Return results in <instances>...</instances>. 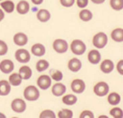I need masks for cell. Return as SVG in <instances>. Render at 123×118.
I'll list each match as a JSON object with an SVG mask.
<instances>
[{
	"mask_svg": "<svg viewBox=\"0 0 123 118\" xmlns=\"http://www.w3.org/2000/svg\"><path fill=\"white\" fill-rule=\"evenodd\" d=\"M108 42L107 36L103 32H99L93 38V44L97 48H103Z\"/></svg>",
	"mask_w": 123,
	"mask_h": 118,
	"instance_id": "1",
	"label": "cell"
},
{
	"mask_svg": "<svg viewBox=\"0 0 123 118\" xmlns=\"http://www.w3.org/2000/svg\"><path fill=\"white\" fill-rule=\"evenodd\" d=\"M24 97L28 101H36L40 97V92L34 86H28L25 89Z\"/></svg>",
	"mask_w": 123,
	"mask_h": 118,
	"instance_id": "2",
	"label": "cell"
},
{
	"mask_svg": "<svg viewBox=\"0 0 123 118\" xmlns=\"http://www.w3.org/2000/svg\"><path fill=\"white\" fill-rule=\"evenodd\" d=\"M71 50L76 55H82L85 52L86 46L85 44L80 40H75L71 44Z\"/></svg>",
	"mask_w": 123,
	"mask_h": 118,
	"instance_id": "3",
	"label": "cell"
},
{
	"mask_svg": "<svg viewBox=\"0 0 123 118\" xmlns=\"http://www.w3.org/2000/svg\"><path fill=\"white\" fill-rule=\"evenodd\" d=\"M94 91L96 95L99 97L105 96L109 91V87L106 83L100 82L96 85L94 88Z\"/></svg>",
	"mask_w": 123,
	"mask_h": 118,
	"instance_id": "4",
	"label": "cell"
},
{
	"mask_svg": "<svg viewBox=\"0 0 123 118\" xmlns=\"http://www.w3.org/2000/svg\"><path fill=\"white\" fill-rule=\"evenodd\" d=\"M54 49L58 53H64L66 52L68 48V45L67 42L64 40L57 39L53 43Z\"/></svg>",
	"mask_w": 123,
	"mask_h": 118,
	"instance_id": "5",
	"label": "cell"
},
{
	"mask_svg": "<svg viewBox=\"0 0 123 118\" xmlns=\"http://www.w3.org/2000/svg\"><path fill=\"white\" fill-rule=\"evenodd\" d=\"M15 59L22 63H26L30 60V54L28 50L25 49H19L15 52Z\"/></svg>",
	"mask_w": 123,
	"mask_h": 118,
	"instance_id": "6",
	"label": "cell"
},
{
	"mask_svg": "<svg viewBox=\"0 0 123 118\" xmlns=\"http://www.w3.org/2000/svg\"><path fill=\"white\" fill-rule=\"evenodd\" d=\"M12 108L16 113H23L26 109V104L24 100L16 99L12 103Z\"/></svg>",
	"mask_w": 123,
	"mask_h": 118,
	"instance_id": "7",
	"label": "cell"
},
{
	"mask_svg": "<svg viewBox=\"0 0 123 118\" xmlns=\"http://www.w3.org/2000/svg\"><path fill=\"white\" fill-rule=\"evenodd\" d=\"M52 83L51 79L49 76L48 75H42L40 77L38 78L37 81V84L39 86L40 89L46 90L47 89H48Z\"/></svg>",
	"mask_w": 123,
	"mask_h": 118,
	"instance_id": "8",
	"label": "cell"
},
{
	"mask_svg": "<svg viewBox=\"0 0 123 118\" xmlns=\"http://www.w3.org/2000/svg\"><path fill=\"white\" fill-rule=\"evenodd\" d=\"M85 83L82 80L80 79H76L72 81L71 84V88L72 90L74 93H82L85 90Z\"/></svg>",
	"mask_w": 123,
	"mask_h": 118,
	"instance_id": "9",
	"label": "cell"
},
{
	"mask_svg": "<svg viewBox=\"0 0 123 118\" xmlns=\"http://www.w3.org/2000/svg\"><path fill=\"white\" fill-rule=\"evenodd\" d=\"M0 68L3 72L8 74L12 71L14 68L13 62L10 60H4L0 63Z\"/></svg>",
	"mask_w": 123,
	"mask_h": 118,
	"instance_id": "10",
	"label": "cell"
},
{
	"mask_svg": "<svg viewBox=\"0 0 123 118\" xmlns=\"http://www.w3.org/2000/svg\"><path fill=\"white\" fill-rule=\"evenodd\" d=\"M13 41L15 44L18 46H24L28 43V36L24 33L19 32L16 34L13 37Z\"/></svg>",
	"mask_w": 123,
	"mask_h": 118,
	"instance_id": "11",
	"label": "cell"
},
{
	"mask_svg": "<svg viewBox=\"0 0 123 118\" xmlns=\"http://www.w3.org/2000/svg\"><path fill=\"white\" fill-rule=\"evenodd\" d=\"M88 59L90 63H92L93 65H96L100 62L101 56L98 50H92L88 54Z\"/></svg>",
	"mask_w": 123,
	"mask_h": 118,
	"instance_id": "12",
	"label": "cell"
},
{
	"mask_svg": "<svg viewBox=\"0 0 123 118\" xmlns=\"http://www.w3.org/2000/svg\"><path fill=\"white\" fill-rule=\"evenodd\" d=\"M114 63L111 60H105L102 62L100 69L105 73H110L114 69Z\"/></svg>",
	"mask_w": 123,
	"mask_h": 118,
	"instance_id": "13",
	"label": "cell"
},
{
	"mask_svg": "<svg viewBox=\"0 0 123 118\" xmlns=\"http://www.w3.org/2000/svg\"><path fill=\"white\" fill-rule=\"evenodd\" d=\"M17 12L20 14H25L30 10V4L26 1H19L16 6Z\"/></svg>",
	"mask_w": 123,
	"mask_h": 118,
	"instance_id": "14",
	"label": "cell"
},
{
	"mask_svg": "<svg viewBox=\"0 0 123 118\" xmlns=\"http://www.w3.org/2000/svg\"><path fill=\"white\" fill-rule=\"evenodd\" d=\"M52 93L54 95L60 97L66 91V87L62 83H56L52 87Z\"/></svg>",
	"mask_w": 123,
	"mask_h": 118,
	"instance_id": "15",
	"label": "cell"
},
{
	"mask_svg": "<svg viewBox=\"0 0 123 118\" xmlns=\"http://www.w3.org/2000/svg\"><path fill=\"white\" fill-rule=\"evenodd\" d=\"M82 67V63L78 59H72L68 62V68L72 72H78Z\"/></svg>",
	"mask_w": 123,
	"mask_h": 118,
	"instance_id": "16",
	"label": "cell"
},
{
	"mask_svg": "<svg viewBox=\"0 0 123 118\" xmlns=\"http://www.w3.org/2000/svg\"><path fill=\"white\" fill-rule=\"evenodd\" d=\"M31 52L35 56H42L46 52V49L42 44H36L31 47Z\"/></svg>",
	"mask_w": 123,
	"mask_h": 118,
	"instance_id": "17",
	"label": "cell"
},
{
	"mask_svg": "<svg viewBox=\"0 0 123 118\" xmlns=\"http://www.w3.org/2000/svg\"><path fill=\"white\" fill-rule=\"evenodd\" d=\"M111 38L117 42H123V29L117 28L111 33Z\"/></svg>",
	"mask_w": 123,
	"mask_h": 118,
	"instance_id": "18",
	"label": "cell"
},
{
	"mask_svg": "<svg viewBox=\"0 0 123 118\" xmlns=\"http://www.w3.org/2000/svg\"><path fill=\"white\" fill-rule=\"evenodd\" d=\"M50 13L46 9H42L37 13V19L42 22H48L50 18Z\"/></svg>",
	"mask_w": 123,
	"mask_h": 118,
	"instance_id": "19",
	"label": "cell"
},
{
	"mask_svg": "<svg viewBox=\"0 0 123 118\" xmlns=\"http://www.w3.org/2000/svg\"><path fill=\"white\" fill-rule=\"evenodd\" d=\"M22 77L20 74L18 73H13L9 77V81L10 84L13 86H19L22 83Z\"/></svg>",
	"mask_w": 123,
	"mask_h": 118,
	"instance_id": "20",
	"label": "cell"
},
{
	"mask_svg": "<svg viewBox=\"0 0 123 118\" xmlns=\"http://www.w3.org/2000/svg\"><path fill=\"white\" fill-rule=\"evenodd\" d=\"M19 74L22 76L23 79L27 80L29 79L31 77L32 75V71L31 68L28 66H22L19 69Z\"/></svg>",
	"mask_w": 123,
	"mask_h": 118,
	"instance_id": "21",
	"label": "cell"
},
{
	"mask_svg": "<svg viewBox=\"0 0 123 118\" xmlns=\"http://www.w3.org/2000/svg\"><path fill=\"white\" fill-rule=\"evenodd\" d=\"M0 87H1V92H0V95L1 96L3 95H8L11 91V86L9 83L6 81H1L0 83Z\"/></svg>",
	"mask_w": 123,
	"mask_h": 118,
	"instance_id": "22",
	"label": "cell"
},
{
	"mask_svg": "<svg viewBox=\"0 0 123 118\" xmlns=\"http://www.w3.org/2000/svg\"><path fill=\"white\" fill-rule=\"evenodd\" d=\"M1 6L7 13H12L15 9V5L13 1L7 0L1 3Z\"/></svg>",
	"mask_w": 123,
	"mask_h": 118,
	"instance_id": "23",
	"label": "cell"
},
{
	"mask_svg": "<svg viewBox=\"0 0 123 118\" xmlns=\"http://www.w3.org/2000/svg\"><path fill=\"white\" fill-rule=\"evenodd\" d=\"M108 101L111 105H118L120 101V95L117 93H111L108 97Z\"/></svg>",
	"mask_w": 123,
	"mask_h": 118,
	"instance_id": "24",
	"label": "cell"
},
{
	"mask_svg": "<svg viewBox=\"0 0 123 118\" xmlns=\"http://www.w3.org/2000/svg\"><path fill=\"white\" fill-rule=\"evenodd\" d=\"M79 16L80 18L84 22H88L92 18V12L88 9H82L80 11Z\"/></svg>",
	"mask_w": 123,
	"mask_h": 118,
	"instance_id": "25",
	"label": "cell"
},
{
	"mask_svg": "<svg viewBox=\"0 0 123 118\" xmlns=\"http://www.w3.org/2000/svg\"><path fill=\"white\" fill-rule=\"evenodd\" d=\"M62 101L64 103L68 105H72L75 104L77 101V97L74 95H67L62 98Z\"/></svg>",
	"mask_w": 123,
	"mask_h": 118,
	"instance_id": "26",
	"label": "cell"
},
{
	"mask_svg": "<svg viewBox=\"0 0 123 118\" xmlns=\"http://www.w3.org/2000/svg\"><path fill=\"white\" fill-rule=\"evenodd\" d=\"M111 7L116 11H120L123 9V0H111Z\"/></svg>",
	"mask_w": 123,
	"mask_h": 118,
	"instance_id": "27",
	"label": "cell"
},
{
	"mask_svg": "<svg viewBox=\"0 0 123 118\" xmlns=\"http://www.w3.org/2000/svg\"><path fill=\"white\" fill-rule=\"evenodd\" d=\"M48 67H49V62L45 60H40L36 64V69L39 72L46 71Z\"/></svg>",
	"mask_w": 123,
	"mask_h": 118,
	"instance_id": "28",
	"label": "cell"
},
{
	"mask_svg": "<svg viewBox=\"0 0 123 118\" xmlns=\"http://www.w3.org/2000/svg\"><path fill=\"white\" fill-rule=\"evenodd\" d=\"M73 116V112L70 109H62L58 113L60 118H72Z\"/></svg>",
	"mask_w": 123,
	"mask_h": 118,
	"instance_id": "29",
	"label": "cell"
},
{
	"mask_svg": "<svg viewBox=\"0 0 123 118\" xmlns=\"http://www.w3.org/2000/svg\"><path fill=\"white\" fill-rule=\"evenodd\" d=\"M110 114L115 118H122L123 117V110L118 107H114L111 109Z\"/></svg>",
	"mask_w": 123,
	"mask_h": 118,
	"instance_id": "30",
	"label": "cell"
},
{
	"mask_svg": "<svg viewBox=\"0 0 123 118\" xmlns=\"http://www.w3.org/2000/svg\"><path fill=\"white\" fill-rule=\"evenodd\" d=\"M40 118H55V113L51 111V110H44L41 113L40 115Z\"/></svg>",
	"mask_w": 123,
	"mask_h": 118,
	"instance_id": "31",
	"label": "cell"
},
{
	"mask_svg": "<svg viewBox=\"0 0 123 118\" xmlns=\"http://www.w3.org/2000/svg\"><path fill=\"white\" fill-rule=\"evenodd\" d=\"M52 78L54 81H61L62 78H63L62 72L61 71H54L52 73Z\"/></svg>",
	"mask_w": 123,
	"mask_h": 118,
	"instance_id": "32",
	"label": "cell"
},
{
	"mask_svg": "<svg viewBox=\"0 0 123 118\" xmlns=\"http://www.w3.org/2000/svg\"><path fill=\"white\" fill-rule=\"evenodd\" d=\"M0 55L3 56L7 52V46L3 40L0 41Z\"/></svg>",
	"mask_w": 123,
	"mask_h": 118,
	"instance_id": "33",
	"label": "cell"
},
{
	"mask_svg": "<svg viewBox=\"0 0 123 118\" xmlns=\"http://www.w3.org/2000/svg\"><path fill=\"white\" fill-rule=\"evenodd\" d=\"M75 0H60V3L62 6L66 7H70L74 5Z\"/></svg>",
	"mask_w": 123,
	"mask_h": 118,
	"instance_id": "34",
	"label": "cell"
},
{
	"mask_svg": "<svg viewBox=\"0 0 123 118\" xmlns=\"http://www.w3.org/2000/svg\"><path fill=\"white\" fill-rule=\"evenodd\" d=\"M80 118H94V115L92 113V111H88V110H86V111H84L82 112L81 115H80Z\"/></svg>",
	"mask_w": 123,
	"mask_h": 118,
	"instance_id": "35",
	"label": "cell"
},
{
	"mask_svg": "<svg viewBox=\"0 0 123 118\" xmlns=\"http://www.w3.org/2000/svg\"><path fill=\"white\" fill-rule=\"evenodd\" d=\"M77 6L80 8H84L88 3V0H76Z\"/></svg>",
	"mask_w": 123,
	"mask_h": 118,
	"instance_id": "36",
	"label": "cell"
},
{
	"mask_svg": "<svg viewBox=\"0 0 123 118\" xmlns=\"http://www.w3.org/2000/svg\"><path fill=\"white\" fill-rule=\"evenodd\" d=\"M117 71L121 75H123V60H121L117 64Z\"/></svg>",
	"mask_w": 123,
	"mask_h": 118,
	"instance_id": "37",
	"label": "cell"
},
{
	"mask_svg": "<svg viewBox=\"0 0 123 118\" xmlns=\"http://www.w3.org/2000/svg\"><path fill=\"white\" fill-rule=\"evenodd\" d=\"M31 1L35 5H40V4L42 3L43 0H31Z\"/></svg>",
	"mask_w": 123,
	"mask_h": 118,
	"instance_id": "38",
	"label": "cell"
},
{
	"mask_svg": "<svg viewBox=\"0 0 123 118\" xmlns=\"http://www.w3.org/2000/svg\"><path fill=\"white\" fill-rule=\"evenodd\" d=\"M92 2L96 4H101V3H104L105 0H91Z\"/></svg>",
	"mask_w": 123,
	"mask_h": 118,
	"instance_id": "39",
	"label": "cell"
}]
</instances>
